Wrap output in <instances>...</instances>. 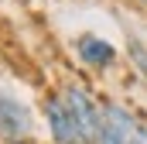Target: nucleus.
Listing matches in <instances>:
<instances>
[{
    "label": "nucleus",
    "instance_id": "f257e3e1",
    "mask_svg": "<svg viewBox=\"0 0 147 144\" xmlns=\"http://www.w3.org/2000/svg\"><path fill=\"white\" fill-rule=\"evenodd\" d=\"M45 117H48V130L55 144H92L86 127L79 124V117L72 113V107L65 103V96H48L45 100Z\"/></svg>",
    "mask_w": 147,
    "mask_h": 144
},
{
    "label": "nucleus",
    "instance_id": "f03ea898",
    "mask_svg": "<svg viewBox=\"0 0 147 144\" xmlns=\"http://www.w3.org/2000/svg\"><path fill=\"white\" fill-rule=\"evenodd\" d=\"M34 137V120L31 110L24 107L17 96L0 89V141L7 144H31Z\"/></svg>",
    "mask_w": 147,
    "mask_h": 144
},
{
    "label": "nucleus",
    "instance_id": "7ed1b4c3",
    "mask_svg": "<svg viewBox=\"0 0 147 144\" xmlns=\"http://www.w3.org/2000/svg\"><path fill=\"white\" fill-rule=\"evenodd\" d=\"M75 52H79V58L86 65H96V69H106V65H113V58H116V48H113L110 41L96 38V35H82L75 41Z\"/></svg>",
    "mask_w": 147,
    "mask_h": 144
}]
</instances>
